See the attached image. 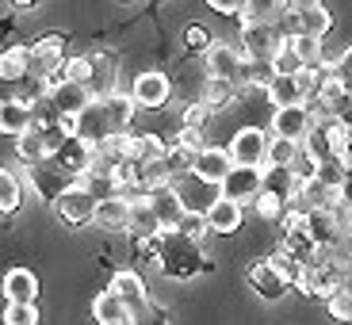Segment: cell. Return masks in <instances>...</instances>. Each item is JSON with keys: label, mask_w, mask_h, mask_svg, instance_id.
<instances>
[{"label": "cell", "mask_w": 352, "mask_h": 325, "mask_svg": "<svg viewBox=\"0 0 352 325\" xmlns=\"http://www.w3.org/2000/svg\"><path fill=\"white\" fill-rule=\"evenodd\" d=\"M50 161H58V165H62L65 172H69L73 180L80 184V176H88V172H92V161H96V150H92V146H85V142H77V138H69V142L62 146V150L54 153Z\"/></svg>", "instance_id": "17"}, {"label": "cell", "mask_w": 352, "mask_h": 325, "mask_svg": "<svg viewBox=\"0 0 352 325\" xmlns=\"http://www.w3.org/2000/svg\"><path fill=\"white\" fill-rule=\"evenodd\" d=\"M203 65H207V77L211 80H230V85L245 80V54L234 43H211V50L203 54Z\"/></svg>", "instance_id": "6"}, {"label": "cell", "mask_w": 352, "mask_h": 325, "mask_svg": "<svg viewBox=\"0 0 352 325\" xmlns=\"http://www.w3.org/2000/svg\"><path fill=\"white\" fill-rule=\"evenodd\" d=\"M268 142H272V134H264L261 126H241L226 150L238 168H264V161H268Z\"/></svg>", "instance_id": "8"}, {"label": "cell", "mask_w": 352, "mask_h": 325, "mask_svg": "<svg viewBox=\"0 0 352 325\" xmlns=\"http://www.w3.org/2000/svg\"><path fill=\"white\" fill-rule=\"evenodd\" d=\"M146 199H150V211L157 214V222H161V234H168V229H180V226H184L188 211L180 207V199H176L173 188H161V192L146 195Z\"/></svg>", "instance_id": "18"}, {"label": "cell", "mask_w": 352, "mask_h": 325, "mask_svg": "<svg viewBox=\"0 0 352 325\" xmlns=\"http://www.w3.org/2000/svg\"><path fill=\"white\" fill-rule=\"evenodd\" d=\"M96 207H100V203L92 199L80 184L54 203V211H58V218H62L65 226H88V222H96Z\"/></svg>", "instance_id": "12"}, {"label": "cell", "mask_w": 352, "mask_h": 325, "mask_svg": "<svg viewBox=\"0 0 352 325\" xmlns=\"http://www.w3.org/2000/svg\"><path fill=\"white\" fill-rule=\"evenodd\" d=\"M62 80H73V85H92V54H69L65 58Z\"/></svg>", "instance_id": "34"}, {"label": "cell", "mask_w": 352, "mask_h": 325, "mask_svg": "<svg viewBox=\"0 0 352 325\" xmlns=\"http://www.w3.org/2000/svg\"><path fill=\"white\" fill-rule=\"evenodd\" d=\"M92 317L100 325H134V314L126 310V302L111 291H100L96 299H92Z\"/></svg>", "instance_id": "23"}, {"label": "cell", "mask_w": 352, "mask_h": 325, "mask_svg": "<svg viewBox=\"0 0 352 325\" xmlns=\"http://www.w3.org/2000/svg\"><path fill=\"white\" fill-rule=\"evenodd\" d=\"M241 222H245V207H238V203H230V199H219L207 211V229L211 234H238Z\"/></svg>", "instance_id": "26"}, {"label": "cell", "mask_w": 352, "mask_h": 325, "mask_svg": "<svg viewBox=\"0 0 352 325\" xmlns=\"http://www.w3.org/2000/svg\"><path fill=\"white\" fill-rule=\"evenodd\" d=\"M333 119H337L341 126H349V131H352V92H344V96H341V104L333 107Z\"/></svg>", "instance_id": "44"}, {"label": "cell", "mask_w": 352, "mask_h": 325, "mask_svg": "<svg viewBox=\"0 0 352 325\" xmlns=\"http://www.w3.org/2000/svg\"><path fill=\"white\" fill-rule=\"evenodd\" d=\"M126 234L134 238V245H153L161 238V222L150 211V199L131 203V226H126Z\"/></svg>", "instance_id": "19"}, {"label": "cell", "mask_w": 352, "mask_h": 325, "mask_svg": "<svg viewBox=\"0 0 352 325\" xmlns=\"http://www.w3.org/2000/svg\"><path fill=\"white\" fill-rule=\"evenodd\" d=\"M245 280H249V287L261 295L264 302H280L283 295H287V283H283V276L276 272L268 260H256V264H249V272H245Z\"/></svg>", "instance_id": "16"}, {"label": "cell", "mask_w": 352, "mask_h": 325, "mask_svg": "<svg viewBox=\"0 0 352 325\" xmlns=\"http://www.w3.org/2000/svg\"><path fill=\"white\" fill-rule=\"evenodd\" d=\"M211 107L203 104V100H195V104H188V111H184V126H192V131H203V123L211 119Z\"/></svg>", "instance_id": "42"}, {"label": "cell", "mask_w": 352, "mask_h": 325, "mask_svg": "<svg viewBox=\"0 0 352 325\" xmlns=\"http://www.w3.org/2000/svg\"><path fill=\"white\" fill-rule=\"evenodd\" d=\"M173 146L176 150H184V153H199V150H207V142H203V131H192V126H180V134L173 138Z\"/></svg>", "instance_id": "39"}, {"label": "cell", "mask_w": 352, "mask_h": 325, "mask_svg": "<svg viewBox=\"0 0 352 325\" xmlns=\"http://www.w3.org/2000/svg\"><path fill=\"white\" fill-rule=\"evenodd\" d=\"M302 226H307L310 241H314L318 249H341L344 245V226H341V218H337V211H310L307 218H302Z\"/></svg>", "instance_id": "14"}, {"label": "cell", "mask_w": 352, "mask_h": 325, "mask_svg": "<svg viewBox=\"0 0 352 325\" xmlns=\"http://www.w3.org/2000/svg\"><path fill=\"white\" fill-rule=\"evenodd\" d=\"M27 180H31V188H35V195L43 203H58L65 192L77 188V180H73L58 161H38V165H31L27 168Z\"/></svg>", "instance_id": "7"}, {"label": "cell", "mask_w": 352, "mask_h": 325, "mask_svg": "<svg viewBox=\"0 0 352 325\" xmlns=\"http://www.w3.org/2000/svg\"><path fill=\"white\" fill-rule=\"evenodd\" d=\"M184 46H188L192 54H207V50H211V35H207V27H203V23H188Z\"/></svg>", "instance_id": "40"}, {"label": "cell", "mask_w": 352, "mask_h": 325, "mask_svg": "<svg viewBox=\"0 0 352 325\" xmlns=\"http://www.w3.org/2000/svg\"><path fill=\"white\" fill-rule=\"evenodd\" d=\"M261 188H264V168H238L234 165V172L222 180V199L245 207V203H253L261 195Z\"/></svg>", "instance_id": "11"}, {"label": "cell", "mask_w": 352, "mask_h": 325, "mask_svg": "<svg viewBox=\"0 0 352 325\" xmlns=\"http://www.w3.org/2000/svg\"><path fill=\"white\" fill-rule=\"evenodd\" d=\"M264 96H268V104H272L276 111H283V107H307L299 77H272V85L264 88Z\"/></svg>", "instance_id": "24"}, {"label": "cell", "mask_w": 352, "mask_h": 325, "mask_svg": "<svg viewBox=\"0 0 352 325\" xmlns=\"http://www.w3.org/2000/svg\"><path fill=\"white\" fill-rule=\"evenodd\" d=\"M192 172L199 176V180H207V184L222 188V180L234 172V157H230L226 146H207V150H199L192 157Z\"/></svg>", "instance_id": "13"}, {"label": "cell", "mask_w": 352, "mask_h": 325, "mask_svg": "<svg viewBox=\"0 0 352 325\" xmlns=\"http://www.w3.org/2000/svg\"><path fill=\"white\" fill-rule=\"evenodd\" d=\"M4 299L35 306V299H38V276L31 272V268H8V276H4Z\"/></svg>", "instance_id": "22"}, {"label": "cell", "mask_w": 352, "mask_h": 325, "mask_svg": "<svg viewBox=\"0 0 352 325\" xmlns=\"http://www.w3.org/2000/svg\"><path fill=\"white\" fill-rule=\"evenodd\" d=\"M326 310H329V317H333V322L352 325V295H349V291H333V295H329V302H326Z\"/></svg>", "instance_id": "37"}, {"label": "cell", "mask_w": 352, "mask_h": 325, "mask_svg": "<svg viewBox=\"0 0 352 325\" xmlns=\"http://www.w3.org/2000/svg\"><path fill=\"white\" fill-rule=\"evenodd\" d=\"M23 207V184L8 165H0V214H16Z\"/></svg>", "instance_id": "30"}, {"label": "cell", "mask_w": 352, "mask_h": 325, "mask_svg": "<svg viewBox=\"0 0 352 325\" xmlns=\"http://www.w3.org/2000/svg\"><path fill=\"white\" fill-rule=\"evenodd\" d=\"M65 38L62 35H43L38 43H31V77L50 85V80L62 77L65 69Z\"/></svg>", "instance_id": "5"}, {"label": "cell", "mask_w": 352, "mask_h": 325, "mask_svg": "<svg viewBox=\"0 0 352 325\" xmlns=\"http://www.w3.org/2000/svg\"><path fill=\"white\" fill-rule=\"evenodd\" d=\"M207 8H211V12H222V16H234V19H245L249 4H241V0H211Z\"/></svg>", "instance_id": "43"}, {"label": "cell", "mask_w": 352, "mask_h": 325, "mask_svg": "<svg viewBox=\"0 0 352 325\" xmlns=\"http://www.w3.org/2000/svg\"><path fill=\"white\" fill-rule=\"evenodd\" d=\"M115 77H119V58L115 54H92V96L96 100H107V96H115L119 88H115Z\"/></svg>", "instance_id": "20"}, {"label": "cell", "mask_w": 352, "mask_h": 325, "mask_svg": "<svg viewBox=\"0 0 352 325\" xmlns=\"http://www.w3.org/2000/svg\"><path fill=\"white\" fill-rule=\"evenodd\" d=\"M27 77H31V46L19 43V46L0 54V80L4 85H19Z\"/></svg>", "instance_id": "25"}, {"label": "cell", "mask_w": 352, "mask_h": 325, "mask_svg": "<svg viewBox=\"0 0 352 325\" xmlns=\"http://www.w3.org/2000/svg\"><path fill=\"white\" fill-rule=\"evenodd\" d=\"M337 207H341V211H352V168H349V176H344V184L337 188Z\"/></svg>", "instance_id": "45"}, {"label": "cell", "mask_w": 352, "mask_h": 325, "mask_svg": "<svg viewBox=\"0 0 352 325\" xmlns=\"http://www.w3.org/2000/svg\"><path fill=\"white\" fill-rule=\"evenodd\" d=\"M318 168H322V161H318L314 153L299 150V157L291 165V180H295V184H310V180H318Z\"/></svg>", "instance_id": "36"}, {"label": "cell", "mask_w": 352, "mask_h": 325, "mask_svg": "<svg viewBox=\"0 0 352 325\" xmlns=\"http://www.w3.org/2000/svg\"><path fill=\"white\" fill-rule=\"evenodd\" d=\"M344 165H349V168H352V150H349V157H344Z\"/></svg>", "instance_id": "46"}, {"label": "cell", "mask_w": 352, "mask_h": 325, "mask_svg": "<svg viewBox=\"0 0 352 325\" xmlns=\"http://www.w3.org/2000/svg\"><path fill=\"white\" fill-rule=\"evenodd\" d=\"M238 46H241V54H245V62L268 65L276 54L287 46V38L276 31L272 19H245V23H241V43Z\"/></svg>", "instance_id": "2"}, {"label": "cell", "mask_w": 352, "mask_h": 325, "mask_svg": "<svg viewBox=\"0 0 352 325\" xmlns=\"http://www.w3.org/2000/svg\"><path fill=\"white\" fill-rule=\"evenodd\" d=\"M173 192H176V199H180V207L188 211V218H207V211L222 199V188L199 180L192 168L180 172V176H173Z\"/></svg>", "instance_id": "3"}, {"label": "cell", "mask_w": 352, "mask_h": 325, "mask_svg": "<svg viewBox=\"0 0 352 325\" xmlns=\"http://www.w3.org/2000/svg\"><path fill=\"white\" fill-rule=\"evenodd\" d=\"M310 131H314V123H310L307 107H283V111L272 115V138H283V142L302 146Z\"/></svg>", "instance_id": "15"}, {"label": "cell", "mask_w": 352, "mask_h": 325, "mask_svg": "<svg viewBox=\"0 0 352 325\" xmlns=\"http://www.w3.org/2000/svg\"><path fill=\"white\" fill-rule=\"evenodd\" d=\"M291 50L299 54V62L307 65V69H322L326 65V43L322 38H307V35H299V38H291Z\"/></svg>", "instance_id": "31"}, {"label": "cell", "mask_w": 352, "mask_h": 325, "mask_svg": "<svg viewBox=\"0 0 352 325\" xmlns=\"http://www.w3.org/2000/svg\"><path fill=\"white\" fill-rule=\"evenodd\" d=\"M268 264H272L276 272L283 276V283H287V287L302 291V280H307V268H302L299 260H291L287 253H272V256H268Z\"/></svg>", "instance_id": "33"}, {"label": "cell", "mask_w": 352, "mask_h": 325, "mask_svg": "<svg viewBox=\"0 0 352 325\" xmlns=\"http://www.w3.org/2000/svg\"><path fill=\"white\" fill-rule=\"evenodd\" d=\"M329 69H333V77H337V80H341V85L352 92V46H344V50L337 54L333 62H329Z\"/></svg>", "instance_id": "41"}, {"label": "cell", "mask_w": 352, "mask_h": 325, "mask_svg": "<svg viewBox=\"0 0 352 325\" xmlns=\"http://www.w3.org/2000/svg\"><path fill=\"white\" fill-rule=\"evenodd\" d=\"M96 226L104 229V234H119V229L131 226V203L119 195V199H107L96 207Z\"/></svg>", "instance_id": "27"}, {"label": "cell", "mask_w": 352, "mask_h": 325, "mask_svg": "<svg viewBox=\"0 0 352 325\" xmlns=\"http://www.w3.org/2000/svg\"><path fill=\"white\" fill-rule=\"evenodd\" d=\"M138 249L150 256L153 268H157L161 276H168V280H195V276L214 268L207 249H203V241L188 238L184 229H168V234H161L153 245H138Z\"/></svg>", "instance_id": "1"}, {"label": "cell", "mask_w": 352, "mask_h": 325, "mask_svg": "<svg viewBox=\"0 0 352 325\" xmlns=\"http://www.w3.org/2000/svg\"><path fill=\"white\" fill-rule=\"evenodd\" d=\"M4 325H38V310L27 302H8L4 306Z\"/></svg>", "instance_id": "38"}, {"label": "cell", "mask_w": 352, "mask_h": 325, "mask_svg": "<svg viewBox=\"0 0 352 325\" xmlns=\"http://www.w3.org/2000/svg\"><path fill=\"white\" fill-rule=\"evenodd\" d=\"M16 157L23 161L27 168L38 165V161H50V150H46V138H43V126H31L23 138H16Z\"/></svg>", "instance_id": "28"}, {"label": "cell", "mask_w": 352, "mask_h": 325, "mask_svg": "<svg viewBox=\"0 0 352 325\" xmlns=\"http://www.w3.org/2000/svg\"><path fill=\"white\" fill-rule=\"evenodd\" d=\"M46 88H50V96H46V100L54 104V111L62 115V119H77V115L85 111V107L92 104V100H96V96H92V88L73 85V80H62V77L50 80Z\"/></svg>", "instance_id": "10"}, {"label": "cell", "mask_w": 352, "mask_h": 325, "mask_svg": "<svg viewBox=\"0 0 352 325\" xmlns=\"http://www.w3.org/2000/svg\"><path fill=\"white\" fill-rule=\"evenodd\" d=\"M241 92H245L241 85H230V80H211V77H207V85H203V96H199V100L211 107V111H222V107L238 104Z\"/></svg>", "instance_id": "29"}, {"label": "cell", "mask_w": 352, "mask_h": 325, "mask_svg": "<svg viewBox=\"0 0 352 325\" xmlns=\"http://www.w3.org/2000/svg\"><path fill=\"white\" fill-rule=\"evenodd\" d=\"M299 150H302V146H295V142L272 138V142H268V161H264V168H280V172H291V165H295Z\"/></svg>", "instance_id": "32"}, {"label": "cell", "mask_w": 352, "mask_h": 325, "mask_svg": "<svg viewBox=\"0 0 352 325\" xmlns=\"http://www.w3.org/2000/svg\"><path fill=\"white\" fill-rule=\"evenodd\" d=\"M31 126H35V111H31V107H23L16 96L0 100V134H8V138H23Z\"/></svg>", "instance_id": "21"}, {"label": "cell", "mask_w": 352, "mask_h": 325, "mask_svg": "<svg viewBox=\"0 0 352 325\" xmlns=\"http://www.w3.org/2000/svg\"><path fill=\"white\" fill-rule=\"evenodd\" d=\"M73 138L92 146V150H100V146H107L111 138H119V126H115V119H111L104 100H92V104L73 119Z\"/></svg>", "instance_id": "4"}, {"label": "cell", "mask_w": 352, "mask_h": 325, "mask_svg": "<svg viewBox=\"0 0 352 325\" xmlns=\"http://www.w3.org/2000/svg\"><path fill=\"white\" fill-rule=\"evenodd\" d=\"M268 69H272V77H299L307 65L299 62V54L291 50V46H283V50L276 54L272 62H268Z\"/></svg>", "instance_id": "35"}, {"label": "cell", "mask_w": 352, "mask_h": 325, "mask_svg": "<svg viewBox=\"0 0 352 325\" xmlns=\"http://www.w3.org/2000/svg\"><path fill=\"white\" fill-rule=\"evenodd\" d=\"M168 96H173V80H168L165 73H157V69L138 73V77H134V85H131L134 107H146V111H157V107H165Z\"/></svg>", "instance_id": "9"}]
</instances>
